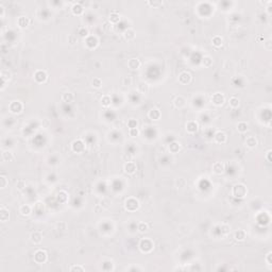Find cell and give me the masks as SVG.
I'll return each instance as SVG.
<instances>
[{
	"mask_svg": "<svg viewBox=\"0 0 272 272\" xmlns=\"http://www.w3.org/2000/svg\"><path fill=\"white\" fill-rule=\"evenodd\" d=\"M232 193L234 197L236 198H245L247 196V193H248V189H247V187L243 185V184H237V185H235V186L233 187V190H232Z\"/></svg>",
	"mask_w": 272,
	"mask_h": 272,
	"instance_id": "obj_1",
	"label": "cell"
},
{
	"mask_svg": "<svg viewBox=\"0 0 272 272\" xmlns=\"http://www.w3.org/2000/svg\"><path fill=\"white\" fill-rule=\"evenodd\" d=\"M154 248V243L153 241L149 238H145V239L140 240V243H139V249L143 253H149L151 252Z\"/></svg>",
	"mask_w": 272,
	"mask_h": 272,
	"instance_id": "obj_2",
	"label": "cell"
},
{
	"mask_svg": "<svg viewBox=\"0 0 272 272\" xmlns=\"http://www.w3.org/2000/svg\"><path fill=\"white\" fill-rule=\"evenodd\" d=\"M34 260H35L37 264H44L46 262L47 260V253L43 250H38L36 251L35 254H34Z\"/></svg>",
	"mask_w": 272,
	"mask_h": 272,
	"instance_id": "obj_3",
	"label": "cell"
},
{
	"mask_svg": "<svg viewBox=\"0 0 272 272\" xmlns=\"http://www.w3.org/2000/svg\"><path fill=\"white\" fill-rule=\"evenodd\" d=\"M190 81H191V75H190L189 72L183 71L179 75V82H180L181 84L186 85V84H189Z\"/></svg>",
	"mask_w": 272,
	"mask_h": 272,
	"instance_id": "obj_4",
	"label": "cell"
},
{
	"mask_svg": "<svg viewBox=\"0 0 272 272\" xmlns=\"http://www.w3.org/2000/svg\"><path fill=\"white\" fill-rule=\"evenodd\" d=\"M23 104L20 103L19 101H13L10 104L9 108H10V112L12 114H19L20 112L23 111Z\"/></svg>",
	"mask_w": 272,
	"mask_h": 272,
	"instance_id": "obj_5",
	"label": "cell"
},
{
	"mask_svg": "<svg viewBox=\"0 0 272 272\" xmlns=\"http://www.w3.org/2000/svg\"><path fill=\"white\" fill-rule=\"evenodd\" d=\"M212 102L215 105H217V106H220L224 102V96L222 94H220V92H216V94H214L212 96Z\"/></svg>",
	"mask_w": 272,
	"mask_h": 272,
	"instance_id": "obj_6",
	"label": "cell"
},
{
	"mask_svg": "<svg viewBox=\"0 0 272 272\" xmlns=\"http://www.w3.org/2000/svg\"><path fill=\"white\" fill-rule=\"evenodd\" d=\"M125 206L127 210H131V206H134L135 210H137L138 207H139V202L136 199H134V198H130V199L125 201Z\"/></svg>",
	"mask_w": 272,
	"mask_h": 272,
	"instance_id": "obj_7",
	"label": "cell"
},
{
	"mask_svg": "<svg viewBox=\"0 0 272 272\" xmlns=\"http://www.w3.org/2000/svg\"><path fill=\"white\" fill-rule=\"evenodd\" d=\"M84 149H85V146H84V143H83L82 140L78 139V140L73 141V144H72V150L75 151V152L81 153V152L84 151Z\"/></svg>",
	"mask_w": 272,
	"mask_h": 272,
	"instance_id": "obj_8",
	"label": "cell"
},
{
	"mask_svg": "<svg viewBox=\"0 0 272 272\" xmlns=\"http://www.w3.org/2000/svg\"><path fill=\"white\" fill-rule=\"evenodd\" d=\"M34 79H35L36 82H38V83L46 82L47 73L45 71H43V70H37V71L34 73Z\"/></svg>",
	"mask_w": 272,
	"mask_h": 272,
	"instance_id": "obj_9",
	"label": "cell"
},
{
	"mask_svg": "<svg viewBox=\"0 0 272 272\" xmlns=\"http://www.w3.org/2000/svg\"><path fill=\"white\" fill-rule=\"evenodd\" d=\"M11 77H12V73H11L9 70H2L1 71V80H2V84H1V90H3L4 87H5V84H7V82L9 81V80L11 79Z\"/></svg>",
	"mask_w": 272,
	"mask_h": 272,
	"instance_id": "obj_10",
	"label": "cell"
},
{
	"mask_svg": "<svg viewBox=\"0 0 272 272\" xmlns=\"http://www.w3.org/2000/svg\"><path fill=\"white\" fill-rule=\"evenodd\" d=\"M137 170V166L134 162H127L125 165V171L129 174H133Z\"/></svg>",
	"mask_w": 272,
	"mask_h": 272,
	"instance_id": "obj_11",
	"label": "cell"
},
{
	"mask_svg": "<svg viewBox=\"0 0 272 272\" xmlns=\"http://www.w3.org/2000/svg\"><path fill=\"white\" fill-rule=\"evenodd\" d=\"M161 116H162L161 111L158 108H152L148 113V117L152 119V120H158V119L161 118Z\"/></svg>",
	"mask_w": 272,
	"mask_h": 272,
	"instance_id": "obj_12",
	"label": "cell"
},
{
	"mask_svg": "<svg viewBox=\"0 0 272 272\" xmlns=\"http://www.w3.org/2000/svg\"><path fill=\"white\" fill-rule=\"evenodd\" d=\"M128 67L130 69H132V70H136V69H138L139 67H140V62H139V60L135 59V58L130 59L128 61Z\"/></svg>",
	"mask_w": 272,
	"mask_h": 272,
	"instance_id": "obj_13",
	"label": "cell"
},
{
	"mask_svg": "<svg viewBox=\"0 0 272 272\" xmlns=\"http://www.w3.org/2000/svg\"><path fill=\"white\" fill-rule=\"evenodd\" d=\"M30 239H31V241H32L33 243L38 245V243H42V240H43V235H42L40 232H34V233L31 234Z\"/></svg>",
	"mask_w": 272,
	"mask_h": 272,
	"instance_id": "obj_14",
	"label": "cell"
},
{
	"mask_svg": "<svg viewBox=\"0 0 272 272\" xmlns=\"http://www.w3.org/2000/svg\"><path fill=\"white\" fill-rule=\"evenodd\" d=\"M173 104H174V106H175V108H184V106L186 105V100H185V98H184V97H182V96H179V97H177V98L174 99Z\"/></svg>",
	"mask_w": 272,
	"mask_h": 272,
	"instance_id": "obj_15",
	"label": "cell"
},
{
	"mask_svg": "<svg viewBox=\"0 0 272 272\" xmlns=\"http://www.w3.org/2000/svg\"><path fill=\"white\" fill-rule=\"evenodd\" d=\"M213 171L216 174H221L224 172V165L221 162H217L213 165Z\"/></svg>",
	"mask_w": 272,
	"mask_h": 272,
	"instance_id": "obj_16",
	"label": "cell"
},
{
	"mask_svg": "<svg viewBox=\"0 0 272 272\" xmlns=\"http://www.w3.org/2000/svg\"><path fill=\"white\" fill-rule=\"evenodd\" d=\"M198 130V123L196 121H189L186 125V131L190 134H193Z\"/></svg>",
	"mask_w": 272,
	"mask_h": 272,
	"instance_id": "obj_17",
	"label": "cell"
},
{
	"mask_svg": "<svg viewBox=\"0 0 272 272\" xmlns=\"http://www.w3.org/2000/svg\"><path fill=\"white\" fill-rule=\"evenodd\" d=\"M215 141L218 144H224L226 141V135L223 132H217L215 134Z\"/></svg>",
	"mask_w": 272,
	"mask_h": 272,
	"instance_id": "obj_18",
	"label": "cell"
},
{
	"mask_svg": "<svg viewBox=\"0 0 272 272\" xmlns=\"http://www.w3.org/2000/svg\"><path fill=\"white\" fill-rule=\"evenodd\" d=\"M187 186V181L184 177H177L175 180V187L177 189H184Z\"/></svg>",
	"mask_w": 272,
	"mask_h": 272,
	"instance_id": "obj_19",
	"label": "cell"
},
{
	"mask_svg": "<svg viewBox=\"0 0 272 272\" xmlns=\"http://www.w3.org/2000/svg\"><path fill=\"white\" fill-rule=\"evenodd\" d=\"M29 23H30V19L28 17L21 16L18 18V26H19L20 28H23V29L27 28V27L29 26Z\"/></svg>",
	"mask_w": 272,
	"mask_h": 272,
	"instance_id": "obj_20",
	"label": "cell"
},
{
	"mask_svg": "<svg viewBox=\"0 0 272 272\" xmlns=\"http://www.w3.org/2000/svg\"><path fill=\"white\" fill-rule=\"evenodd\" d=\"M123 35H125V38L127 40H133L135 38V36H136V33L133 29H128L125 31Z\"/></svg>",
	"mask_w": 272,
	"mask_h": 272,
	"instance_id": "obj_21",
	"label": "cell"
},
{
	"mask_svg": "<svg viewBox=\"0 0 272 272\" xmlns=\"http://www.w3.org/2000/svg\"><path fill=\"white\" fill-rule=\"evenodd\" d=\"M137 89L138 92H140V94H144V95H147L148 92H149V85H148L147 83H139L137 86Z\"/></svg>",
	"mask_w": 272,
	"mask_h": 272,
	"instance_id": "obj_22",
	"label": "cell"
},
{
	"mask_svg": "<svg viewBox=\"0 0 272 272\" xmlns=\"http://www.w3.org/2000/svg\"><path fill=\"white\" fill-rule=\"evenodd\" d=\"M246 145L249 148H255L257 146V139L254 136H249L246 139Z\"/></svg>",
	"mask_w": 272,
	"mask_h": 272,
	"instance_id": "obj_23",
	"label": "cell"
},
{
	"mask_svg": "<svg viewBox=\"0 0 272 272\" xmlns=\"http://www.w3.org/2000/svg\"><path fill=\"white\" fill-rule=\"evenodd\" d=\"M9 218H10L9 210H5L4 207H1V210H0V219H1V221H2V222H5L7 220H9Z\"/></svg>",
	"mask_w": 272,
	"mask_h": 272,
	"instance_id": "obj_24",
	"label": "cell"
},
{
	"mask_svg": "<svg viewBox=\"0 0 272 272\" xmlns=\"http://www.w3.org/2000/svg\"><path fill=\"white\" fill-rule=\"evenodd\" d=\"M234 237H235V239L238 240V241H243V240L246 239V232H245L243 230H238V231L235 232Z\"/></svg>",
	"mask_w": 272,
	"mask_h": 272,
	"instance_id": "obj_25",
	"label": "cell"
},
{
	"mask_svg": "<svg viewBox=\"0 0 272 272\" xmlns=\"http://www.w3.org/2000/svg\"><path fill=\"white\" fill-rule=\"evenodd\" d=\"M72 13L75 15H81L83 13V7L80 3H75L71 8Z\"/></svg>",
	"mask_w": 272,
	"mask_h": 272,
	"instance_id": "obj_26",
	"label": "cell"
},
{
	"mask_svg": "<svg viewBox=\"0 0 272 272\" xmlns=\"http://www.w3.org/2000/svg\"><path fill=\"white\" fill-rule=\"evenodd\" d=\"M62 100L64 102H72L73 100H75V96H73V94L72 92H64L62 95Z\"/></svg>",
	"mask_w": 272,
	"mask_h": 272,
	"instance_id": "obj_27",
	"label": "cell"
},
{
	"mask_svg": "<svg viewBox=\"0 0 272 272\" xmlns=\"http://www.w3.org/2000/svg\"><path fill=\"white\" fill-rule=\"evenodd\" d=\"M14 160V155L11 151H4L2 153V161L3 162H11Z\"/></svg>",
	"mask_w": 272,
	"mask_h": 272,
	"instance_id": "obj_28",
	"label": "cell"
},
{
	"mask_svg": "<svg viewBox=\"0 0 272 272\" xmlns=\"http://www.w3.org/2000/svg\"><path fill=\"white\" fill-rule=\"evenodd\" d=\"M19 213L23 216H28V215L31 214V207L29 205H21L19 208Z\"/></svg>",
	"mask_w": 272,
	"mask_h": 272,
	"instance_id": "obj_29",
	"label": "cell"
},
{
	"mask_svg": "<svg viewBox=\"0 0 272 272\" xmlns=\"http://www.w3.org/2000/svg\"><path fill=\"white\" fill-rule=\"evenodd\" d=\"M181 149V145L179 143H172V144L169 146V151L171 153H177Z\"/></svg>",
	"mask_w": 272,
	"mask_h": 272,
	"instance_id": "obj_30",
	"label": "cell"
},
{
	"mask_svg": "<svg viewBox=\"0 0 272 272\" xmlns=\"http://www.w3.org/2000/svg\"><path fill=\"white\" fill-rule=\"evenodd\" d=\"M229 103H230V106H231V108H236L239 106V99L236 98V97H232V98L230 99Z\"/></svg>",
	"mask_w": 272,
	"mask_h": 272,
	"instance_id": "obj_31",
	"label": "cell"
},
{
	"mask_svg": "<svg viewBox=\"0 0 272 272\" xmlns=\"http://www.w3.org/2000/svg\"><path fill=\"white\" fill-rule=\"evenodd\" d=\"M222 37L221 36H215L213 38V45L215 47H217V48H219V47L222 46Z\"/></svg>",
	"mask_w": 272,
	"mask_h": 272,
	"instance_id": "obj_32",
	"label": "cell"
},
{
	"mask_svg": "<svg viewBox=\"0 0 272 272\" xmlns=\"http://www.w3.org/2000/svg\"><path fill=\"white\" fill-rule=\"evenodd\" d=\"M119 20H120L119 14L112 13L111 15H110V23H119Z\"/></svg>",
	"mask_w": 272,
	"mask_h": 272,
	"instance_id": "obj_33",
	"label": "cell"
},
{
	"mask_svg": "<svg viewBox=\"0 0 272 272\" xmlns=\"http://www.w3.org/2000/svg\"><path fill=\"white\" fill-rule=\"evenodd\" d=\"M237 130L240 133H245V132L248 131V125H247L246 122H239L238 125H237Z\"/></svg>",
	"mask_w": 272,
	"mask_h": 272,
	"instance_id": "obj_34",
	"label": "cell"
},
{
	"mask_svg": "<svg viewBox=\"0 0 272 272\" xmlns=\"http://www.w3.org/2000/svg\"><path fill=\"white\" fill-rule=\"evenodd\" d=\"M202 63H203L204 67H210V66L213 65V59H212L210 56H208V55L204 56Z\"/></svg>",
	"mask_w": 272,
	"mask_h": 272,
	"instance_id": "obj_35",
	"label": "cell"
},
{
	"mask_svg": "<svg viewBox=\"0 0 272 272\" xmlns=\"http://www.w3.org/2000/svg\"><path fill=\"white\" fill-rule=\"evenodd\" d=\"M138 231L140 233H146L149 231V225H148V223L146 222H140L139 223V225H138Z\"/></svg>",
	"mask_w": 272,
	"mask_h": 272,
	"instance_id": "obj_36",
	"label": "cell"
},
{
	"mask_svg": "<svg viewBox=\"0 0 272 272\" xmlns=\"http://www.w3.org/2000/svg\"><path fill=\"white\" fill-rule=\"evenodd\" d=\"M121 83L123 86H130L132 85V78L131 77H123L121 80Z\"/></svg>",
	"mask_w": 272,
	"mask_h": 272,
	"instance_id": "obj_37",
	"label": "cell"
},
{
	"mask_svg": "<svg viewBox=\"0 0 272 272\" xmlns=\"http://www.w3.org/2000/svg\"><path fill=\"white\" fill-rule=\"evenodd\" d=\"M92 85L95 87V88H100L102 86V81L100 78H95V79L92 80Z\"/></svg>",
	"mask_w": 272,
	"mask_h": 272,
	"instance_id": "obj_38",
	"label": "cell"
},
{
	"mask_svg": "<svg viewBox=\"0 0 272 272\" xmlns=\"http://www.w3.org/2000/svg\"><path fill=\"white\" fill-rule=\"evenodd\" d=\"M101 104H102V106H104V108L108 106V105L111 104V98H110L108 96H104V97H102Z\"/></svg>",
	"mask_w": 272,
	"mask_h": 272,
	"instance_id": "obj_39",
	"label": "cell"
},
{
	"mask_svg": "<svg viewBox=\"0 0 272 272\" xmlns=\"http://www.w3.org/2000/svg\"><path fill=\"white\" fill-rule=\"evenodd\" d=\"M78 34H79L81 37H88L89 33H88V30L86 29V28H80Z\"/></svg>",
	"mask_w": 272,
	"mask_h": 272,
	"instance_id": "obj_40",
	"label": "cell"
},
{
	"mask_svg": "<svg viewBox=\"0 0 272 272\" xmlns=\"http://www.w3.org/2000/svg\"><path fill=\"white\" fill-rule=\"evenodd\" d=\"M8 185V179L4 175H1L0 177V187L3 189V188H5Z\"/></svg>",
	"mask_w": 272,
	"mask_h": 272,
	"instance_id": "obj_41",
	"label": "cell"
},
{
	"mask_svg": "<svg viewBox=\"0 0 272 272\" xmlns=\"http://www.w3.org/2000/svg\"><path fill=\"white\" fill-rule=\"evenodd\" d=\"M138 125V122L136 119H130L128 121V127L130 129H134V128H137Z\"/></svg>",
	"mask_w": 272,
	"mask_h": 272,
	"instance_id": "obj_42",
	"label": "cell"
},
{
	"mask_svg": "<svg viewBox=\"0 0 272 272\" xmlns=\"http://www.w3.org/2000/svg\"><path fill=\"white\" fill-rule=\"evenodd\" d=\"M68 43L70 44V45H75V43H78V38H77V36H75V34L68 35Z\"/></svg>",
	"mask_w": 272,
	"mask_h": 272,
	"instance_id": "obj_43",
	"label": "cell"
},
{
	"mask_svg": "<svg viewBox=\"0 0 272 272\" xmlns=\"http://www.w3.org/2000/svg\"><path fill=\"white\" fill-rule=\"evenodd\" d=\"M102 29H103L104 32H110V31L112 30V23H110V21L104 23H103V26H102Z\"/></svg>",
	"mask_w": 272,
	"mask_h": 272,
	"instance_id": "obj_44",
	"label": "cell"
},
{
	"mask_svg": "<svg viewBox=\"0 0 272 272\" xmlns=\"http://www.w3.org/2000/svg\"><path fill=\"white\" fill-rule=\"evenodd\" d=\"M138 134H139V130H138L137 128L130 129V136H132V137H136V136H138Z\"/></svg>",
	"mask_w": 272,
	"mask_h": 272,
	"instance_id": "obj_45",
	"label": "cell"
},
{
	"mask_svg": "<svg viewBox=\"0 0 272 272\" xmlns=\"http://www.w3.org/2000/svg\"><path fill=\"white\" fill-rule=\"evenodd\" d=\"M71 272L73 271H80V272H83L84 271V268L83 267H81V266H72V267H70V269H69Z\"/></svg>",
	"mask_w": 272,
	"mask_h": 272,
	"instance_id": "obj_46",
	"label": "cell"
},
{
	"mask_svg": "<svg viewBox=\"0 0 272 272\" xmlns=\"http://www.w3.org/2000/svg\"><path fill=\"white\" fill-rule=\"evenodd\" d=\"M26 186V183H25V181L23 180H19L18 182L16 183V187L18 188V189H23V187Z\"/></svg>",
	"mask_w": 272,
	"mask_h": 272,
	"instance_id": "obj_47",
	"label": "cell"
},
{
	"mask_svg": "<svg viewBox=\"0 0 272 272\" xmlns=\"http://www.w3.org/2000/svg\"><path fill=\"white\" fill-rule=\"evenodd\" d=\"M148 4L153 8H156V7H158V5H162L163 2H162V1H153V2H152V1H148Z\"/></svg>",
	"mask_w": 272,
	"mask_h": 272,
	"instance_id": "obj_48",
	"label": "cell"
},
{
	"mask_svg": "<svg viewBox=\"0 0 272 272\" xmlns=\"http://www.w3.org/2000/svg\"><path fill=\"white\" fill-rule=\"evenodd\" d=\"M223 68H225V69L233 68V63L230 62V61H224V63H223Z\"/></svg>",
	"mask_w": 272,
	"mask_h": 272,
	"instance_id": "obj_49",
	"label": "cell"
},
{
	"mask_svg": "<svg viewBox=\"0 0 272 272\" xmlns=\"http://www.w3.org/2000/svg\"><path fill=\"white\" fill-rule=\"evenodd\" d=\"M110 204H111V202L108 200H106V199H104V200L101 201V203H100V205H101L103 208H108V206H110Z\"/></svg>",
	"mask_w": 272,
	"mask_h": 272,
	"instance_id": "obj_50",
	"label": "cell"
},
{
	"mask_svg": "<svg viewBox=\"0 0 272 272\" xmlns=\"http://www.w3.org/2000/svg\"><path fill=\"white\" fill-rule=\"evenodd\" d=\"M264 46H265V48L268 51H270V50L272 49V43H271V40H268L266 43H264Z\"/></svg>",
	"mask_w": 272,
	"mask_h": 272,
	"instance_id": "obj_51",
	"label": "cell"
},
{
	"mask_svg": "<svg viewBox=\"0 0 272 272\" xmlns=\"http://www.w3.org/2000/svg\"><path fill=\"white\" fill-rule=\"evenodd\" d=\"M271 256H272V252H269L266 256V262L269 267H271Z\"/></svg>",
	"mask_w": 272,
	"mask_h": 272,
	"instance_id": "obj_52",
	"label": "cell"
},
{
	"mask_svg": "<svg viewBox=\"0 0 272 272\" xmlns=\"http://www.w3.org/2000/svg\"><path fill=\"white\" fill-rule=\"evenodd\" d=\"M221 229H222V233H223V234H227V233L230 232L231 227H230L227 224H223V225L221 226Z\"/></svg>",
	"mask_w": 272,
	"mask_h": 272,
	"instance_id": "obj_53",
	"label": "cell"
},
{
	"mask_svg": "<svg viewBox=\"0 0 272 272\" xmlns=\"http://www.w3.org/2000/svg\"><path fill=\"white\" fill-rule=\"evenodd\" d=\"M122 158L125 160V162H132V155H128V154H125Z\"/></svg>",
	"mask_w": 272,
	"mask_h": 272,
	"instance_id": "obj_54",
	"label": "cell"
},
{
	"mask_svg": "<svg viewBox=\"0 0 272 272\" xmlns=\"http://www.w3.org/2000/svg\"><path fill=\"white\" fill-rule=\"evenodd\" d=\"M271 152H272L271 150H269L268 152H267V154H266V158H267V161H268L269 163H271V156H270V155H271Z\"/></svg>",
	"mask_w": 272,
	"mask_h": 272,
	"instance_id": "obj_55",
	"label": "cell"
},
{
	"mask_svg": "<svg viewBox=\"0 0 272 272\" xmlns=\"http://www.w3.org/2000/svg\"><path fill=\"white\" fill-rule=\"evenodd\" d=\"M128 270H129V271H137V270H138V271H141L143 269L138 268V267H131V268H128Z\"/></svg>",
	"mask_w": 272,
	"mask_h": 272,
	"instance_id": "obj_56",
	"label": "cell"
},
{
	"mask_svg": "<svg viewBox=\"0 0 272 272\" xmlns=\"http://www.w3.org/2000/svg\"><path fill=\"white\" fill-rule=\"evenodd\" d=\"M0 9H1V17L4 16V8L2 5H0Z\"/></svg>",
	"mask_w": 272,
	"mask_h": 272,
	"instance_id": "obj_57",
	"label": "cell"
}]
</instances>
